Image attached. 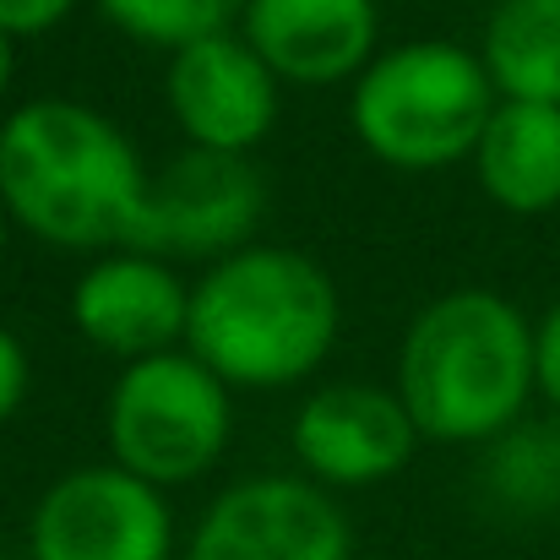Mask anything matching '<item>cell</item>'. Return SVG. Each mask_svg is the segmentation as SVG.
I'll use <instances>...</instances> for the list:
<instances>
[{"instance_id": "cell-1", "label": "cell", "mask_w": 560, "mask_h": 560, "mask_svg": "<svg viewBox=\"0 0 560 560\" xmlns=\"http://www.w3.org/2000/svg\"><path fill=\"white\" fill-rule=\"evenodd\" d=\"M153 170L93 104L49 93L0 120V207L55 250H131Z\"/></svg>"}, {"instance_id": "cell-2", "label": "cell", "mask_w": 560, "mask_h": 560, "mask_svg": "<svg viewBox=\"0 0 560 560\" xmlns=\"http://www.w3.org/2000/svg\"><path fill=\"white\" fill-rule=\"evenodd\" d=\"M343 332L332 272L294 245H245L190 283L186 354L229 392H283L322 371Z\"/></svg>"}, {"instance_id": "cell-3", "label": "cell", "mask_w": 560, "mask_h": 560, "mask_svg": "<svg viewBox=\"0 0 560 560\" xmlns=\"http://www.w3.org/2000/svg\"><path fill=\"white\" fill-rule=\"evenodd\" d=\"M392 392L424 441L490 446L539 397L534 322L495 289H446L408 316Z\"/></svg>"}, {"instance_id": "cell-4", "label": "cell", "mask_w": 560, "mask_h": 560, "mask_svg": "<svg viewBox=\"0 0 560 560\" xmlns=\"http://www.w3.org/2000/svg\"><path fill=\"white\" fill-rule=\"evenodd\" d=\"M495 104L501 93L474 44L402 38L381 44V55L349 82V131L375 164L430 175L474 159Z\"/></svg>"}, {"instance_id": "cell-5", "label": "cell", "mask_w": 560, "mask_h": 560, "mask_svg": "<svg viewBox=\"0 0 560 560\" xmlns=\"http://www.w3.org/2000/svg\"><path fill=\"white\" fill-rule=\"evenodd\" d=\"M234 441V392L190 360L186 349L120 365L104 402L109 463L148 479L153 490H180L207 479Z\"/></svg>"}, {"instance_id": "cell-6", "label": "cell", "mask_w": 560, "mask_h": 560, "mask_svg": "<svg viewBox=\"0 0 560 560\" xmlns=\"http://www.w3.org/2000/svg\"><path fill=\"white\" fill-rule=\"evenodd\" d=\"M27 560H180V523L148 479L115 463H82L33 501Z\"/></svg>"}, {"instance_id": "cell-7", "label": "cell", "mask_w": 560, "mask_h": 560, "mask_svg": "<svg viewBox=\"0 0 560 560\" xmlns=\"http://www.w3.org/2000/svg\"><path fill=\"white\" fill-rule=\"evenodd\" d=\"M180 560H354V523L305 474H250L201 506Z\"/></svg>"}, {"instance_id": "cell-8", "label": "cell", "mask_w": 560, "mask_h": 560, "mask_svg": "<svg viewBox=\"0 0 560 560\" xmlns=\"http://www.w3.org/2000/svg\"><path fill=\"white\" fill-rule=\"evenodd\" d=\"M267 212V180L250 159L196 153L186 148L170 159L142 201V223L131 250L164 256V261H223L245 245H256Z\"/></svg>"}, {"instance_id": "cell-9", "label": "cell", "mask_w": 560, "mask_h": 560, "mask_svg": "<svg viewBox=\"0 0 560 560\" xmlns=\"http://www.w3.org/2000/svg\"><path fill=\"white\" fill-rule=\"evenodd\" d=\"M419 446V424L381 381H327L289 419V452L300 474L332 495L397 479Z\"/></svg>"}, {"instance_id": "cell-10", "label": "cell", "mask_w": 560, "mask_h": 560, "mask_svg": "<svg viewBox=\"0 0 560 560\" xmlns=\"http://www.w3.org/2000/svg\"><path fill=\"white\" fill-rule=\"evenodd\" d=\"M164 104H170V120L180 126V137L196 153L250 159L283 115V82L229 27V33L196 38V44L170 55Z\"/></svg>"}, {"instance_id": "cell-11", "label": "cell", "mask_w": 560, "mask_h": 560, "mask_svg": "<svg viewBox=\"0 0 560 560\" xmlns=\"http://www.w3.org/2000/svg\"><path fill=\"white\" fill-rule=\"evenodd\" d=\"M190 283L175 261L148 250H104L71 283V327L98 354L137 365L186 349Z\"/></svg>"}, {"instance_id": "cell-12", "label": "cell", "mask_w": 560, "mask_h": 560, "mask_svg": "<svg viewBox=\"0 0 560 560\" xmlns=\"http://www.w3.org/2000/svg\"><path fill=\"white\" fill-rule=\"evenodd\" d=\"M234 33L283 88L354 82L381 55L375 0H245Z\"/></svg>"}, {"instance_id": "cell-13", "label": "cell", "mask_w": 560, "mask_h": 560, "mask_svg": "<svg viewBox=\"0 0 560 560\" xmlns=\"http://www.w3.org/2000/svg\"><path fill=\"white\" fill-rule=\"evenodd\" d=\"M479 190L512 218H545L560 207V109L501 98L479 148H474Z\"/></svg>"}, {"instance_id": "cell-14", "label": "cell", "mask_w": 560, "mask_h": 560, "mask_svg": "<svg viewBox=\"0 0 560 560\" xmlns=\"http://www.w3.org/2000/svg\"><path fill=\"white\" fill-rule=\"evenodd\" d=\"M474 55L501 98L560 109V0H490Z\"/></svg>"}, {"instance_id": "cell-15", "label": "cell", "mask_w": 560, "mask_h": 560, "mask_svg": "<svg viewBox=\"0 0 560 560\" xmlns=\"http://www.w3.org/2000/svg\"><path fill=\"white\" fill-rule=\"evenodd\" d=\"M479 490L506 517L560 512V424L517 419L506 435L479 446Z\"/></svg>"}, {"instance_id": "cell-16", "label": "cell", "mask_w": 560, "mask_h": 560, "mask_svg": "<svg viewBox=\"0 0 560 560\" xmlns=\"http://www.w3.org/2000/svg\"><path fill=\"white\" fill-rule=\"evenodd\" d=\"M93 5L126 38L175 55V49H186L196 38L229 33L240 22V5L245 0H93Z\"/></svg>"}, {"instance_id": "cell-17", "label": "cell", "mask_w": 560, "mask_h": 560, "mask_svg": "<svg viewBox=\"0 0 560 560\" xmlns=\"http://www.w3.org/2000/svg\"><path fill=\"white\" fill-rule=\"evenodd\" d=\"M77 5L82 0H0V33H11L16 44L22 38H44L60 22H71Z\"/></svg>"}, {"instance_id": "cell-18", "label": "cell", "mask_w": 560, "mask_h": 560, "mask_svg": "<svg viewBox=\"0 0 560 560\" xmlns=\"http://www.w3.org/2000/svg\"><path fill=\"white\" fill-rule=\"evenodd\" d=\"M27 386H33V360L22 349V338L0 322V424H11L27 402Z\"/></svg>"}, {"instance_id": "cell-19", "label": "cell", "mask_w": 560, "mask_h": 560, "mask_svg": "<svg viewBox=\"0 0 560 560\" xmlns=\"http://www.w3.org/2000/svg\"><path fill=\"white\" fill-rule=\"evenodd\" d=\"M534 392L560 413V300L534 322Z\"/></svg>"}, {"instance_id": "cell-20", "label": "cell", "mask_w": 560, "mask_h": 560, "mask_svg": "<svg viewBox=\"0 0 560 560\" xmlns=\"http://www.w3.org/2000/svg\"><path fill=\"white\" fill-rule=\"evenodd\" d=\"M11 77H16V38H11V33H0V98H5Z\"/></svg>"}, {"instance_id": "cell-21", "label": "cell", "mask_w": 560, "mask_h": 560, "mask_svg": "<svg viewBox=\"0 0 560 560\" xmlns=\"http://www.w3.org/2000/svg\"><path fill=\"white\" fill-rule=\"evenodd\" d=\"M5 229H11V218H5V207H0V245H5Z\"/></svg>"}]
</instances>
